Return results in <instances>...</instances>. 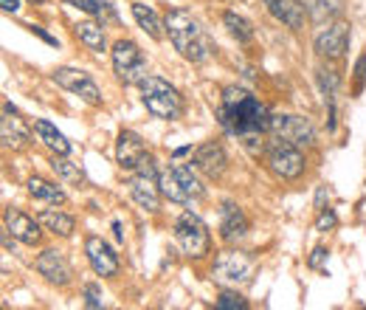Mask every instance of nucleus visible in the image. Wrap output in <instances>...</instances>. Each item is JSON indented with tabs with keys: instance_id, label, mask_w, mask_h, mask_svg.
<instances>
[{
	"instance_id": "f257e3e1",
	"label": "nucleus",
	"mask_w": 366,
	"mask_h": 310,
	"mask_svg": "<svg viewBox=\"0 0 366 310\" xmlns=\"http://www.w3.org/2000/svg\"><path fill=\"white\" fill-rule=\"evenodd\" d=\"M217 122L228 136H237L242 141V147H248L251 153L262 150V136L271 133V110L251 90H245L239 85L222 87Z\"/></svg>"
},
{
	"instance_id": "f03ea898",
	"label": "nucleus",
	"mask_w": 366,
	"mask_h": 310,
	"mask_svg": "<svg viewBox=\"0 0 366 310\" xmlns=\"http://www.w3.org/2000/svg\"><path fill=\"white\" fill-rule=\"evenodd\" d=\"M163 26H166L169 43L175 46V51L183 60H189V63H206L212 57L215 43L206 37V31L200 28V23L186 9H169Z\"/></svg>"
},
{
	"instance_id": "7ed1b4c3",
	"label": "nucleus",
	"mask_w": 366,
	"mask_h": 310,
	"mask_svg": "<svg viewBox=\"0 0 366 310\" xmlns=\"http://www.w3.org/2000/svg\"><path fill=\"white\" fill-rule=\"evenodd\" d=\"M158 186H161V195L169 198L172 203H192V201H200L206 192L195 164H172L158 169Z\"/></svg>"
},
{
	"instance_id": "20e7f679",
	"label": "nucleus",
	"mask_w": 366,
	"mask_h": 310,
	"mask_svg": "<svg viewBox=\"0 0 366 310\" xmlns=\"http://www.w3.org/2000/svg\"><path fill=\"white\" fill-rule=\"evenodd\" d=\"M254 274H257V262L237 248L220 251L212 262V279L220 288H248L254 282Z\"/></svg>"
},
{
	"instance_id": "39448f33",
	"label": "nucleus",
	"mask_w": 366,
	"mask_h": 310,
	"mask_svg": "<svg viewBox=\"0 0 366 310\" xmlns=\"http://www.w3.org/2000/svg\"><path fill=\"white\" fill-rule=\"evenodd\" d=\"M139 87H141V102H144V107L155 119L172 122V119H178V116L183 113V99H181L178 87L169 85L166 79L146 77Z\"/></svg>"
},
{
	"instance_id": "423d86ee",
	"label": "nucleus",
	"mask_w": 366,
	"mask_h": 310,
	"mask_svg": "<svg viewBox=\"0 0 366 310\" xmlns=\"http://www.w3.org/2000/svg\"><path fill=\"white\" fill-rule=\"evenodd\" d=\"M175 240L181 245V251L189 257V260H203L212 248V234L209 226L195 215V212H183L178 220H175Z\"/></svg>"
},
{
	"instance_id": "0eeeda50",
	"label": "nucleus",
	"mask_w": 366,
	"mask_h": 310,
	"mask_svg": "<svg viewBox=\"0 0 366 310\" xmlns=\"http://www.w3.org/2000/svg\"><path fill=\"white\" fill-rule=\"evenodd\" d=\"M265 161H268V169H271L276 178H282V181H296V178H301V172H304V166H307V158L301 153V147H296V144L279 139V136H274V139L268 141V147H265Z\"/></svg>"
},
{
	"instance_id": "6e6552de",
	"label": "nucleus",
	"mask_w": 366,
	"mask_h": 310,
	"mask_svg": "<svg viewBox=\"0 0 366 310\" xmlns=\"http://www.w3.org/2000/svg\"><path fill=\"white\" fill-rule=\"evenodd\" d=\"M127 189H130V198L146 209L149 215H155L161 209V186H158V166L152 158H146L141 164V169H136L127 181Z\"/></svg>"
},
{
	"instance_id": "1a4fd4ad",
	"label": "nucleus",
	"mask_w": 366,
	"mask_h": 310,
	"mask_svg": "<svg viewBox=\"0 0 366 310\" xmlns=\"http://www.w3.org/2000/svg\"><path fill=\"white\" fill-rule=\"evenodd\" d=\"M113 71L124 85H141L146 79V57L133 40H119L113 46Z\"/></svg>"
},
{
	"instance_id": "9d476101",
	"label": "nucleus",
	"mask_w": 366,
	"mask_h": 310,
	"mask_svg": "<svg viewBox=\"0 0 366 310\" xmlns=\"http://www.w3.org/2000/svg\"><path fill=\"white\" fill-rule=\"evenodd\" d=\"M271 133L296 147H310L316 141L313 124L304 116H293V113H271Z\"/></svg>"
},
{
	"instance_id": "9b49d317",
	"label": "nucleus",
	"mask_w": 366,
	"mask_h": 310,
	"mask_svg": "<svg viewBox=\"0 0 366 310\" xmlns=\"http://www.w3.org/2000/svg\"><path fill=\"white\" fill-rule=\"evenodd\" d=\"M51 82L60 85L63 90L73 93V96L85 99L87 105H102V90H99V85L93 82L90 74H85V71H79V68H57V71L51 74Z\"/></svg>"
},
{
	"instance_id": "f8f14e48",
	"label": "nucleus",
	"mask_w": 366,
	"mask_h": 310,
	"mask_svg": "<svg viewBox=\"0 0 366 310\" xmlns=\"http://www.w3.org/2000/svg\"><path fill=\"white\" fill-rule=\"evenodd\" d=\"M313 46H316V54H318V57H324V60H330V63L341 60V57L347 54V48H350V26L341 23V20L327 23V28H321V31L316 34Z\"/></svg>"
},
{
	"instance_id": "ddd939ff",
	"label": "nucleus",
	"mask_w": 366,
	"mask_h": 310,
	"mask_svg": "<svg viewBox=\"0 0 366 310\" xmlns=\"http://www.w3.org/2000/svg\"><path fill=\"white\" fill-rule=\"evenodd\" d=\"M85 257H87V262H90V268H93L96 277L110 279V277L119 274V254L99 234H87L85 237Z\"/></svg>"
},
{
	"instance_id": "4468645a",
	"label": "nucleus",
	"mask_w": 366,
	"mask_h": 310,
	"mask_svg": "<svg viewBox=\"0 0 366 310\" xmlns=\"http://www.w3.org/2000/svg\"><path fill=\"white\" fill-rule=\"evenodd\" d=\"M34 271H37L45 282H51V285H57V288L71 285V279H73V271H71V265H68V260H65L63 251H57V248H45V251L34 260Z\"/></svg>"
},
{
	"instance_id": "2eb2a0df",
	"label": "nucleus",
	"mask_w": 366,
	"mask_h": 310,
	"mask_svg": "<svg viewBox=\"0 0 366 310\" xmlns=\"http://www.w3.org/2000/svg\"><path fill=\"white\" fill-rule=\"evenodd\" d=\"M146 158H152V155L146 153L144 139L139 133H133V130H122L119 139H116V161H119V166L124 172H136V169H141V164Z\"/></svg>"
},
{
	"instance_id": "dca6fc26",
	"label": "nucleus",
	"mask_w": 366,
	"mask_h": 310,
	"mask_svg": "<svg viewBox=\"0 0 366 310\" xmlns=\"http://www.w3.org/2000/svg\"><path fill=\"white\" fill-rule=\"evenodd\" d=\"M192 164H195L198 172H203L206 178L217 181V178H222V172L228 169V153H225V147L220 141H206V144H200L195 150Z\"/></svg>"
},
{
	"instance_id": "f3484780",
	"label": "nucleus",
	"mask_w": 366,
	"mask_h": 310,
	"mask_svg": "<svg viewBox=\"0 0 366 310\" xmlns=\"http://www.w3.org/2000/svg\"><path fill=\"white\" fill-rule=\"evenodd\" d=\"M3 223H6V232L11 234L14 240H20L23 245H37L40 242V237H43V232H40V220H34L31 215H26V212H20V209H6L3 212Z\"/></svg>"
},
{
	"instance_id": "a211bd4d",
	"label": "nucleus",
	"mask_w": 366,
	"mask_h": 310,
	"mask_svg": "<svg viewBox=\"0 0 366 310\" xmlns=\"http://www.w3.org/2000/svg\"><path fill=\"white\" fill-rule=\"evenodd\" d=\"M248 229H251V223H248L242 206L225 201L220 206V240L222 242H237V240H242L248 234Z\"/></svg>"
},
{
	"instance_id": "6ab92c4d",
	"label": "nucleus",
	"mask_w": 366,
	"mask_h": 310,
	"mask_svg": "<svg viewBox=\"0 0 366 310\" xmlns=\"http://www.w3.org/2000/svg\"><path fill=\"white\" fill-rule=\"evenodd\" d=\"M0 139H3V147H9V150H23V147L31 141V133H28V127L17 119V113H3V119H0Z\"/></svg>"
},
{
	"instance_id": "aec40b11",
	"label": "nucleus",
	"mask_w": 366,
	"mask_h": 310,
	"mask_svg": "<svg viewBox=\"0 0 366 310\" xmlns=\"http://www.w3.org/2000/svg\"><path fill=\"white\" fill-rule=\"evenodd\" d=\"M265 6H268V11H271L279 23H285L288 28H301V26H304L307 11H304V3H301V0H265Z\"/></svg>"
},
{
	"instance_id": "412c9836",
	"label": "nucleus",
	"mask_w": 366,
	"mask_h": 310,
	"mask_svg": "<svg viewBox=\"0 0 366 310\" xmlns=\"http://www.w3.org/2000/svg\"><path fill=\"white\" fill-rule=\"evenodd\" d=\"M65 6H73V9H79V11H85V14H90L96 23H102V26H116L119 23V14H116V6L110 3V0H63Z\"/></svg>"
},
{
	"instance_id": "4be33fe9",
	"label": "nucleus",
	"mask_w": 366,
	"mask_h": 310,
	"mask_svg": "<svg viewBox=\"0 0 366 310\" xmlns=\"http://www.w3.org/2000/svg\"><path fill=\"white\" fill-rule=\"evenodd\" d=\"M34 136L51 150L54 155H71V141L51 124V122H45V119H34Z\"/></svg>"
},
{
	"instance_id": "5701e85b",
	"label": "nucleus",
	"mask_w": 366,
	"mask_h": 310,
	"mask_svg": "<svg viewBox=\"0 0 366 310\" xmlns=\"http://www.w3.org/2000/svg\"><path fill=\"white\" fill-rule=\"evenodd\" d=\"M73 34H76V40L87 48V51H93V54H104V48H107V40H104V26L102 23H76L73 26Z\"/></svg>"
},
{
	"instance_id": "b1692460",
	"label": "nucleus",
	"mask_w": 366,
	"mask_h": 310,
	"mask_svg": "<svg viewBox=\"0 0 366 310\" xmlns=\"http://www.w3.org/2000/svg\"><path fill=\"white\" fill-rule=\"evenodd\" d=\"M26 186H28V195H31V198H37V201H43V203H48V206H63V203L68 201V195H65L57 183H51V181H45V178L31 175Z\"/></svg>"
},
{
	"instance_id": "393cba45",
	"label": "nucleus",
	"mask_w": 366,
	"mask_h": 310,
	"mask_svg": "<svg viewBox=\"0 0 366 310\" xmlns=\"http://www.w3.org/2000/svg\"><path fill=\"white\" fill-rule=\"evenodd\" d=\"M313 23H333L344 11V0H301Z\"/></svg>"
},
{
	"instance_id": "a878e982",
	"label": "nucleus",
	"mask_w": 366,
	"mask_h": 310,
	"mask_svg": "<svg viewBox=\"0 0 366 310\" xmlns=\"http://www.w3.org/2000/svg\"><path fill=\"white\" fill-rule=\"evenodd\" d=\"M37 220L51 234H57V237H71L73 229H76L73 215H65V212H60V209H43Z\"/></svg>"
},
{
	"instance_id": "bb28decb",
	"label": "nucleus",
	"mask_w": 366,
	"mask_h": 310,
	"mask_svg": "<svg viewBox=\"0 0 366 310\" xmlns=\"http://www.w3.org/2000/svg\"><path fill=\"white\" fill-rule=\"evenodd\" d=\"M133 17H136V23L144 28L152 40H161V37H163V28H166V26L158 20V14L152 11V6H146V3H133Z\"/></svg>"
},
{
	"instance_id": "cd10ccee",
	"label": "nucleus",
	"mask_w": 366,
	"mask_h": 310,
	"mask_svg": "<svg viewBox=\"0 0 366 310\" xmlns=\"http://www.w3.org/2000/svg\"><path fill=\"white\" fill-rule=\"evenodd\" d=\"M222 26L228 28V34H231L237 43H251V40H254V26H251L242 14H237V11H225V14H222Z\"/></svg>"
},
{
	"instance_id": "c85d7f7f",
	"label": "nucleus",
	"mask_w": 366,
	"mask_h": 310,
	"mask_svg": "<svg viewBox=\"0 0 366 310\" xmlns=\"http://www.w3.org/2000/svg\"><path fill=\"white\" fill-rule=\"evenodd\" d=\"M51 169L65 181V183H73V186H85V172L79 169V164L68 161V155H54L51 158Z\"/></svg>"
},
{
	"instance_id": "c756f323",
	"label": "nucleus",
	"mask_w": 366,
	"mask_h": 310,
	"mask_svg": "<svg viewBox=\"0 0 366 310\" xmlns=\"http://www.w3.org/2000/svg\"><path fill=\"white\" fill-rule=\"evenodd\" d=\"M217 310H248V299L237 291V288H222L215 299Z\"/></svg>"
},
{
	"instance_id": "7c9ffc66",
	"label": "nucleus",
	"mask_w": 366,
	"mask_h": 310,
	"mask_svg": "<svg viewBox=\"0 0 366 310\" xmlns=\"http://www.w3.org/2000/svg\"><path fill=\"white\" fill-rule=\"evenodd\" d=\"M318 87L324 93V102H335V93H338V77L333 71H318Z\"/></svg>"
},
{
	"instance_id": "2f4dec72",
	"label": "nucleus",
	"mask_w": 366,
	"mask_h": 310,
	"mask_svg": "<svg viewBox=\"0 0 366 310\" xmlns=\"http://www.w3.org/2000/svg\"><path fill=\"white\" fill-rule=\"evenodd\" d=\"M82 299H85V308H102V288L96 282H85L82 285Z\"/></svg>"
},
{
	"instance_id": "473e14b6",
	"label": "nucleus",
	"mask_w": 366,
	"mask_h": 310,
	"mask_svg": "<svg viewBox=\"0 0 366 310\" xmlns=\"http://www.w3.org/2000/svg\"><path fill=\"white\" fill-rule=\"evenodd\" d=\"M335 223H338L335 212L333 209H321L318 218H316V232H330V229H335Z\"/></svg>"
},
{
	"instance_id": "72a5a7b5",
	"label": "nucleus",
	"mask_w": 366,
	"mask_h": 310,
	"mask_svg": "<svg viewBox=\"0 0 366 310\" xmlns=\"http://www.w3.org/2000/svg\"><path fill=\"white\" fill-rule=\"evenodd\" d=\"M352 87H355V93H361L366 85V51L358 57V63H355V68H352Z\"/></svg>"
},
{
	"instance_id": "f704fd0d",
	"label": "nucleus",
	"mask_w": 366,
	"mask_h": 310,
	"mask_svg": "<svg viewBox=\"0 0 366 310\" xmlns=\"http://www.w3.org/2000/svg\"><path fill=\"white\" fill-rule=\"evenodd\" d=\"M327 257H330V251H327L324 245L313 248V254H310V260H307V268H313V271H321V268L327 265Z\"/></svg>"
},
{
	"instance_id": "c9c22d12",
	"label": "nucleus",
	"mask_w": 366,
	"mask_h": 310,
	"mask_svg": "<svg viewBox=\"0 0 366 310\" xmlns=\"http://www.w3.org/2000/svg\"><path fill=\"white\" fill-rule=\"evenodd\" d=\"M327 198H330V195H327V186H318V189H316V212H321V209H324Z\"/></svg>"
},
{
	"instance_id": "e433bc0d",
	"label": "nucleus",
	"mask_w": 366,
	"mask_h": 310,
	"mask_svg": "<svg viewBox=\"0 0 366 310\" xmlns=\"http://www.w3.org/2000/svg\"><path fill=\"white\" fill-rule=\"evenodd\" d=\"M31 31H34V34H37V37H43V40H45V43H51V46H57V40H54V37H51V34H48V31H45V28H43V26H31Z\"/></svg>"
},
{
	"instance_id": "4c0bfd02",
	"label": "nucleus",
	"mask_w": 366,
	"mask_h": 310,
	"mask_svg": "<svg viewBox=\"0 0 366 310\" xmlns=\"http://www.w3.org/2000/svg\"><path fill=\"white\" fill-rule=\"evenodd\" d=\"M0 6H3V11H9V14H17V11H20V0H0Z\"/></svg>"
},
{
	"instance_id": "58836bf2",
	"label": "nucleus",
	"mask_w": 366,
	"mask_h": 310,
	"mask_svg": "<svg viewBox=\"0 0 366 310\" xmlns=\"http://www.w3.org/2000/svg\"><path fill=\"white\" fill-rule=\"evenodd\" d=\"M113 237H116V242H124V232H122V220H113Z\"/></svg>"
},
{
	"instance_id": "ea45409f",
	"label": "nucleus",
	"mask_w": 366,
	"mask_h": 310,
	"mask_svg": "<svg viewBox=\"0 0 366 310\" xmlns=\"http://www.w3.org/2000/svg\"><path fill=\"white\" fill-rule=\"evenodd\" d=\"M189 153H192V147H181V150H175L172 155H175V158H183V155H189Z\"/></svg>"
},
{
	"instance_id": "a19ab883",
	"label": "nucleus",
	"mask_w": 366,
	"mask_h": 310,
	"mask_svg": "<svg viewBox=\"0 0 366 310\" xmlns=\"http://www.w3.org/2000/svg\"><path fill=\"white\" fill-rule=\"evenodd\" d=\"M37 3H43V0H37Z\"/></svg>"
}]
</instances>
